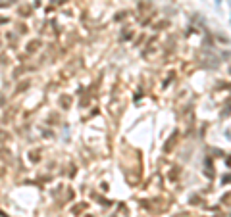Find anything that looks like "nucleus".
Here are the masks:
<instances>
[{"label": "nucleus", "mask_w": 231, "mask_h": 217, "mask_svg": "<svg viewBox=\"0 0 231 217\" xmlns=\"http://www.w3.org/2000/svg\"><path fill=\"white\" fill-rule=\"evenodd\" d=\"M216 4H218V6H220V4H221V0H216Z\"/></svg>", "instance_id": "f257e3e1"}]
</instances>
